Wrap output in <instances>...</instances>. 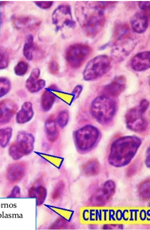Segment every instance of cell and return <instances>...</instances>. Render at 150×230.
<instances>
[{"mask_svg":"<svg viewBox=\"0 0 150 230\" xmlns=\"http://www.w3.org/2000/svg\"><path fill=\"white\" fill-rule=\"evenodd\" d=\"M142 143L141 139L135 136L121 137L112 143L108 161L116 167L128 165L132 160Z\"/></svg>","mask_w":150,"mask_h":230,"instance_id":"obj_1","label":"cell"},{"mask_svg":"<svg viewBox=\"0 0 150 230\" xmlns=\"http://www.w3.org/2000/svg\"><path fill=\"white\" fill-rule=\"evenodd\" d=\"M91 111L92 116L99 123L107 125L111 121L115 115L116 105L112 98L102 95L92 101Z\"/></svg>","mask_w":150,"mask_h":230,"instance_id":"obj_2","label":"cell"},{"mask_svg":"<svg viewBox=\"0 0 150 230\" xmlns=\"http://www.w3.org/2000/svg\"><path fill=\"white\" fill-rule=\"evenodd\" d=\"M111 61L105 55H98L90 60L84 69L83 76L86 81H93L104 75L111 67Z\"/></svg>","mask_w":150,"mask_h":230,"instance_id":"obj_3","label":"cell"},{"mask_svg":"<svg viewBox=\"0 0 150 230\" xmlns=\"http://www.w3.org/2000/svg\"><path fill=\"white\" fill-rule=\"evenodd\" d=\"M100 137L98 129L91 125H86L78 130L75 139L78 149L82 152L91 150L98 143Z\"/></svg>","mask_w":150,"mask_h":230,"instance_id":"obj_4","label":"cell"},{"mask_svg":"<svg viewBox=\"0 0 150 230\" xmlns=\"http://www.w3.org/2000/svg\"><path fill=\"white\" fill-rule=\"evenodd\" d=\"M115 39L112 45L111 55L112 58L116 61L124 60L133 50L136 43L130 31L114 35Z\"/></svg>","mask_w":150,"mask_h":230,"instance_id":"obj_5","label":"cell"},{"mask_svg":"<svg viewBox=\"0 0 150 230\" xmlns=\"http://www.w3.org/2000/svg\"><path fill=\"white\" fill-rule=\"evenodd\" d=\"M34 139L29 133L20 131L17 134L16 140L11 145L9 153L13 159L18 160L30 154L34 149Z\"/></svg>","mask_w":150,"mask_h":230,"instance_id":"obj_6","label":"cell"},{"mask_svg":"<svg viewBox=\"0 0 150 230\" xmlns=\"http://www.w3.org/2000/svg\"><path fill=\"white\" fill-rule=\"evenodd\" d=\"M103 9L97 4L91 13L85 15L83 27L86 34L89 37L96 36L104 25L105 17Z\"/></svg>","mask_w":150,"mask_h":230,"instance_id":"obj_7","label":"cell"},{"mask_svg":"<svg viewBox=\"0 0 150 230\" xmlns=\"http://www.w3.org/2000/svg\"><path fill=\"white\" fill-rule=\"evenodd\" d=\"M92 51L91 47L87 45L81 43L72 44L67 49L66 60L72 68H79L88 59Z\"/></svg>","mask_w":150,"mask_h":230,"instance_id":"obj_8","label":"cell"},{"mask_svg":"<svg viewBox=\"0 0 150 230\" xmlns=\"http://www.w3.org/2000/svg\"><path fill=\"white\" fill-rule=\"evenodd\" d=\"M145 112L139 106L130 109L125 115L128 128L137 132H142L145 131L148 127V123L144 115Z\"/></svg>","mask_w":150,"mask_h":230,"instance_id":"obj_9","label":"cell"},{"mask_svg":"<svg viewBox=\"0 0 150 230\" xmlns=\"http://www.w3.org/2000/svg\"><path fill=\"white\" fill-rule=\"evenodd\" d=\"M116 189L115 182L111 180H107L91 196L90 205L94 207L104 206L114 194Z\"/></svg>","mask_w":150,"mask_h":230,"instance_id":"obj_10","label":"cell"},{"mask_svg":"<svg viewBox=\"0 0 150 230\" xmlns=\"http://www.w3.org/2000/svg\"><path fill=\"white\" fill-rule=\"evenodd\" d=\"M52 20L53 23L56 25L57 31L64 25L72 28L76 25L75 21L72 18L70 7L68 5H59L53 12Z\"/></svg>","mask_w":150,"mask_h":230,"instance_id":"obj_11","label":"cell"},{"mask_svg":"<svg viewBox=\"0 0 150 230\" xmlns=\"http://www.w3.org/2000/svg\"><path fill=\"white\" fill-rule=\"evenodd\" d=\"M126 80L124 77H116L104 87L102 95L111 98L117 97L124 90Z\"/></svg>","mask_w":150,"mask_h":230,"instance_id":"obj_12","label":"cell"},{"mask_svg":"<svg viewBox=\"0 0 150 230\" xmlns=\"http://www.w3.org/2000/svg\"><path fill=\"white\" fill-rule=\"evenodd\" d=\"M40 74V71L39 68H34L32 70L26 81V87L31 93H34L39 92L46 85L45 81L42 79H39Z\"/></svg>","mask_w":150,"mask_h":230,"instance_id":"obj_13","label":"cell"},{"mask_svg":"<svg viewBox=\"0 0 150 230\" xmlns=\"http://www.w3.org/2000/svg\"><path fill=\"white\" fill-rule=\"evenodd\" d=\"M17 109V105L11 101L5 100L0 101V124L9 122Z\"/></svg>","mask_w":150,"mask_h":230,"instance_id":"obj_14","label":"cell"},{"mask_svg":"<svg viewBox=\"0 0 150 230\" xmlns=\"http://www.w3.org/2000/svg\"><path fill=\"white\" fill-rule=\"evenodd\" d=\"M130 24L132 29L135 32L139 34L143 33L148 26V16L143 11L137 12L131 17Z\"/></svg>","mask_w":150,"mask_h":230,"instance_id":"obj_15","label":"cell"},{"mask_svg":"<svg viewBox=\"0 0 150 230\" xmlns=\"http://www.w3.org/2000/svg\"><path fill=\"white\" fill-rule=\"evenodd\" d=\"M132 68L134 70L141 72L150 67V51H145L138 53L132 58L130 63Z\"/></svg>","mask_w":150,"mask_h":230,"instance_id":"obj_16","label":"cell"},{"mask_svg":"<svg viewBox=\"0 0 150 230\" xmlns=\"http://www.w3.org/2000/svg\"><path fill=\"white\" fill-rule=\"evenodd\" d=\"M25 171L26 167L24 163L19 162L12 164L8 168L7 178L11 182H16L22 179Z\"/></svg>","mask_w":150,"mask_h":230,"instance_id":"obj_17","label":"cell"},{"mask_svg":"<svg viewBox=\"0 0 150 230\" xmlns=\"http://www.w3.org/2000/svg\"><path fill=\"white\" fill-rule=\"evenodd\" d=\"M34 114L32 104L30 102H25L22 104L20 110L16 114V122L20 124L27 122L32 119Z\"/></svg>","mask_w":150,"mask_h":230,"instance_id":"obj_18","label":"cell"},{"mask_svg":"<svg viewBox=\"0 0 150 230\" xmlns=\"http://www.w3.org/2000/svg\"><path fill=\"white\" fill-rule=\"evenodd\" d=\"M45 130L46 137L49 141L54 142L57 140L59 132L54 118L50 117L46 120L45 124Z\"/></svg>","mask_w":150,"mask_h":230,"instance_id":"obj_19","label":"cell"},{"mask_svg":"<svg viewBox=\"0 0 150 230\" xmlns=\"http://www.w3.org/2000/svg\"><path fill=\"white\" fill-rule=\"evenodd\" d=\"M56 99L54 93L49 89H46L42 94L40 100V105L43 111H49L52 107Z\"/></svg>","mask_w":150,"mask_h":230,"instance_id":"obj_20","label":"cell"},{"mask_svg":"<svg viewBox=\"0 0 150 230\" xmlns=\"http://www.w3.org/2000/svg\"><path fill=\"white\" fill-rule=\"evenodd\" d=\"M84 174L88 176H94L98 175L100 170V165L98 161L91 159L85 163L82 167Z\"/></svg>","mask_w":150,"mask_h":230,"instance_id":"obj_21","label":"cell"},{"mask_svg":"<svg viewBox=\"0 0 150 230\" xmlns=\"http://www.w3.org/2000/svg\"><path fill=\"white\" fill-rule=\"evenodd\" d=\"M35 49L34 45V38L31 34L26 37L23 48V54L25 58L28 60L33 58V52Z\"/></svg>","mask_w":150,"mask_h":230,"instance_id":"obj_22","label":"cell"},{"mask_svg":"<svg viewBox=\"0 0 150 230\" xmlns=\"http://www.w3.org/2000/svg\"><path fill=\"white\" fill-rule=\"evenodd\" d=\"M139 196L143 200L148 201L150 199V178L142 182L138 188Z\"/></svg>","mask_w":150,"mask_h":230,"instance_id":"obj_23","label":"cell"},{"mask_svg":"<svg viewBox=\"0 0 150 230\" xmlns=\"http://www.w3.org/2000/svg\"><path fill=\"white\" fill-rule=\"evenodd\" d=\"M12 129L7 127L0 129V146L5 147L9 143L12 137Z\"/></svg>","mask_w":150,"mask_h":230,"instance_id":"obj_24","label":"cell"},{"mask_svg":"<svg viewBox=\"0 0 150 230\" xmlns=\"http://www.w3.org/2000/svg\"><path fill=\"white\" fill-rule=\"evenodd\" d=\"M11 86V82L9 79L4 77H0V98L9 92Z\"/></svg>","mask_w":150,"mask_h":230,"instance_id":"obj_25","label":"cell"},{"mask_svg":"<svg viewBox=\"0 0 150 230\" xmlns=\"http://www.w3.org/2000/svg\"><path fill=\"white\" fill-rule=\"evenodd\" d=\"M69 118V112L67 110H64L58 113L57 118V122L59 126L63 128L67 124Z\"/></svg>","mask_w":150,"mask_h":230,"instance_id":"obj_26","label":"cell"},{"mask_svg":"<svg viewBox=\"0 0 150 230\" xmlns=\"http://www.w3.org/2000/svg\"><path fill=\"white\" fill-rule=\"evenodd\" d=\"M28 68V63L25 61H21L15 66L14 71L15 74L18 76H22L27 72Z\"/></svg>","mask_w":150,"mask_h":230,"instance_id":"obj_27","label":"cell"},{"mask_svg":"<svg viewBox=\"0 0 150 230\" xmlns=\"http://www.w3.org/2000/svg\"><path fill=\"white\" fill-rule=\"evenodd\" d=\"M8 64L7 56L4 53L0 51V69L6 68Z\"/></svg>","mask_w":150,"mask_h":230,"instance_id":"obj_28","label":"cell"},{"mask_svg":"<svg viewBox=\"0 0 150 230\" xmlns=\"http://www.w3.org/2000/svg\"><path fill=\"white\" fill-rule=\"evenodd\" d=\"M34 2L38 7L43 9L49 8L51 7L53 3V2L51 1H36Z\"/></svg>","mask_w":150,"mask_h":230,"instance_id":"obj_29","label":"cell"},{"mask_svg":"<svg viewBox=\"0 0 150 230\" xmlns=\"http://www.w3.org/2000/svg\"><path fill=\"white\" fill-rule=\"evenodd\" d=\"M136 163L128 167L127 172V175L128 176H131L134 175L138 170L140 164L138 163Z\"/></svg>","mask_w":150,"mask_h":230,"instance_id":"obj_30","label":"cell"},{"mask_svg":"<svg viewBox=\"0 0 150 230\" xmlns=\"http://www.w3.org/2000/svg\"><path fill=\"white\" fill-rule=\"evenodd\" d=\"M102 228L104 229H122L123 226L122 224H105Z\"/></svg>","mask_w":150,"mask_h":230,"instance_id":"obj_31","label":"cell"},{"mask_svg":"<svg viewBox=\"0 0 150 230\" xmlns=\"http://www.w3.org/2000/svg\"><path fill=\"white\" fill-rule=\"evenodd\" d=\"M82 86L81 85H76L74 87L72 92L74 100H75L79 97L82 93Z\"/></svg>","mask_w":150,"mask_h":230,"instance_id":"obj_32","label":"cell"},{"mask_svg":"<svg viewBox=\"0 0 150 230\" xmlns=\"http://www.w3.org/2000/svg\"><path fill=\"white\" fill-rule=\"evenodd\" d=\"M138 5L140 8L144 11H148L150 7V1H139Z\"/></svg>","mask_w":150,"mask_h":230,"instance_id":"obj_33","label":"cell"},{"mask_svg":"<svg viewBox=\"0 0 150 230\" xmlns=\"http://www.w3.org/2000/svg\"><path fill=\"white\" fill-rule=\"evenodd\" d=\"M138 106L143 111L146 112L148 107L149 103L146 99H143L141 101Z\"/></svg>","mask_w":150,"mask_h":230,"instance_id":"obj_34","label":"cell"},{"mask_svg":"<svg viewBox=\"0 0 150 230\" xmlns=\"http://www.w3.org/2000/svg\"><path fill=\"white\" fill-rule=\"evenodd\" d=\"M20 189L18 187H15L12 191L9 197H17L19 196L20 195Z\"/></svg>","mask_w":150,"mask_h":230,"instance_id":"obj_35","label":"cell"},{"mask_svg":"<svg viewBox=\"0 0 150 230\" xmlns=\"http://www.w3.org/2000/svg\"><path fill=\"white\" fill-rule=\"evenodd\" d=\"M58 66L56 62L53 61L52 62L50 65V71L53 73H55L58 70Z\"/></svg>","mask_w":150,"mask_h":230,"instance_id":"obj_36","label":"cell"},{"mask_svg":"<svg viewBox=\"0 0 150 230\" xmlns=\"http://www.w3.org/2000/svg\"><path fill=\"white\" fill-rule=\"evenodd\" d=\"M145 164L147 167H150V149L148 148L146 151Z\"/></svg>","mask_w":150,"mask_h":230,"instance_id":"obj_37","label":"cell"}]
</instances>
